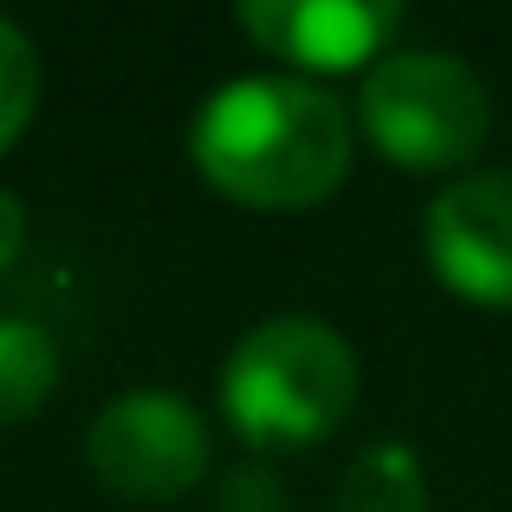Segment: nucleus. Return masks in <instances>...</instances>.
Wrapping results in <instances>:
<instances>
[{
  "mask_svg": "<svg viewBox=\"0 0 512 512\" xmlns=\"http://www.w3.org/2000/svg\"><path fill=\"white\" fill-rule=\"evenodd\" d=\"M350 111L305 78H234L195 111L188 156L240 208H318L350 169Z\"/></svg>",
  "mask_w": 512,
  "mask_h": 512,
  "instance_id": "1",
  "label": "nucleus"
},
{
  "mask_svg": "<svg viewBox=\"0 0 512 512\" xmlns=\"http://www.w3.org/2000/svg\"><path fill=\"white\" fill-rule=\"evenodd\" d=\"M357 402V350L325 318H266L234 344L221 370V409L253 448L325 441Z\"/></svg>",
  "mask_w": 512,
  "mask_h": 512,
  "instance_id": "2",
  "label": "nucleus"
},
{
  "mask_svg": "<svg viewBox=\"0 0 512 512\" xmlns=\"http://www.w3.org/2000/svg\"><path fill=\"white\" fill-rule=\"evenodd\" d=\"M487 85L454 52H383L363 72V137L396 169H454L487 143Z\"/></svg>",
  "mask_w": 512,
  "mask_h": 512,
  "instance_id": "3",
  "label": "nucleus"
},
{
  "mask_svg": "<svg viewBox=\"0 0 512 512\" xmlns=\"http://www.w3.org/2000/svg\"><path fill=\"white\" fill-rule=\"evenodd\" d=\"M85 461L117 500H182L208 480L214 441L188 396L130 389L85 428Z\"/></svg>",
  "mask_w": 512,
  "mask_h": 512,
  "instance_id": "4",
  "label": "nucleus"
},
{
  "mask_svg": "<svg viewBox=\"0 0 512 512\" xmlns=\"http://www.w3.org/2000/svg\"><path fill=\"white\" fill-rule=\"evenodd\" d=\"M428 260L474 305H512V169H474L428 201Z\"/></svg>",
  "mask_w": 512,
  "mask_h": 512,
  "instance_id": "5",
  "label": "nucleus"
},
{
  "mask_svg": "<svg viewBox=\"0 0 512 512\" xmlns=\"http://www.w3.org/2000/svg\"><path fill=\"white\" fill-rule=\"evenodd\" d=\"M240 26L292 65L357 72L363 59H376L396 39L402 7L396 0H247Z\"/></svg>",
  "mask_w": 512,
  "mask_h": 512,
  "instance_id": "6",
  "label": "nucleus"
},
{
  "mask_svg": "<svg viewBox=\"0 0 512 512\" xmlns=\"http://www.w3.org/2000/svg\"><path fill=\"white\" fill-rule=\"evenodd\" d=\"M338 512H428L422 454L402 441H370L344 474Z\"/></svg>",
  "mask_w": 512,
  "mask_h": 512,
  "instance_id": "7",
  "label": "nucleus"
},
{
  "mask_svg": "<svg viewBox=\"0 0 512 512\" xmlns=\"http://www.w3.org/2000/svg\"><path fill=\"white\" fill-rule=\"evenodd\" d=\"M59 389V344L26 318H0V422H26Z\"/></svg>",
  "mask_w": 512,
  "mask_h": 512,
  "instance_id": "8",
  "label": "nucleus"
},
{
  "mask_svg": "<svg viewBox=\"0 0 512 512\" xmlns=\"http://www.w3.org/2000/svg\"><path fill=\"white\" fill-rule=\"evenodd\" d=\"M33 104H39V52H33V39L0 13V156H7L13 137L26 130Z\"/></svg>",
  "mask_w": 512,
  "mask_h": 512,
  "instance_id": "9",
  "label": "nucleus"
},
{
  "mask_svg": "<svg viewBox=\"0 0 512 512\" xmlns=\"http://www.w3.org/2000/svg\"><path fill=\"white\" fill-rule=\"evenodd\" d=\"M214 512H286V487L273 467H234L214 487Z\"/></svg>",
  "mask_w": 512,
  "mask_h": 512,
  "instance_id": "10",
  "label": "nucleus"
},
{
  "mask_svg": "<svg viewBox=\"0 0 512 512\" xmlns=\"http://www.w3.org/2000/svg\"><path fill=\"white\" fill-rule=\"evenodd\" d=\"M20 247H26V208L13 188H0V273L20 260Z\"/></svg>",
  "mask_w": 512,
  "mask_h": 512,
  "instance_id": "11",
  "label": "nucleus"
}]
</instances>
